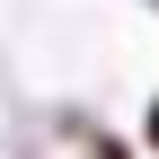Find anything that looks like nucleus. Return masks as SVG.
<instances>
[{"label": "nucleus", "mask_w": 159, "mask_h": 159, "mask_svg": "<svg viewBox=\"0 0 159 159\" xmlns=\"http://www.w3.org/2000/svg\"><path fill=\"white\" fill-rule=\"evenodd\" d=\"M150 142H159V115H150Z\"/></svg>", "instance_id": "obj_1"}]
</instances>
